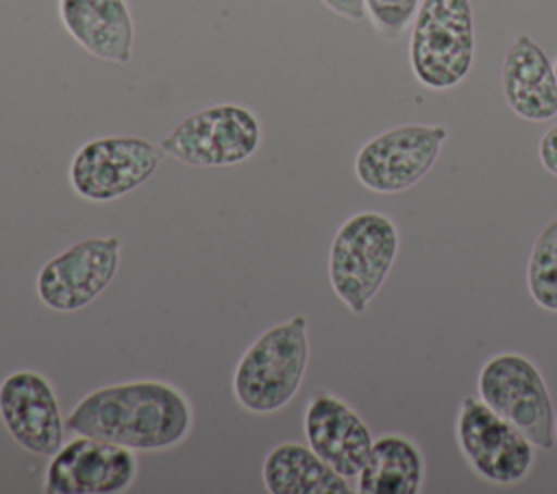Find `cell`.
I'll use <instances>...</instances> for the list:
<instances>
[{
	"label": "cell",
	"instance_id": "6da1fadb",
	"mask_svg": "<svg viewBox=\"0 0 557 494\" xmlns=\"http://www.w3.org/2000/svg\"><path fill=\"white\" fill-rule=\"evenodd\" d=\"M194 409L183 390L139 379L87 392L65 416V429L133 450H170L187 440Z\"/></svg>",
	"mask_w": 557,
	"mask_h": 494
},
{
	"label": "cell",
	"instance_id": "7a4b0ae2",
	"mask_svg": "<svg viewBox=\"0 0 557 494\" xmlns=\"http://www.w3.org/2000/svg\"><path fill=\"white\" fill-rule=\"evenodd\" d=\"M309 363V331L305 316H292L263 333L242 353L233 370V396L242 409L270 416L298 394Z\"/></svg>",
	"mask_w": 557,
	"mask_h": 494
},
{
	"label": "cell",
	"instance_id": "3957f363",
	"mask_svg": "<svg viewBox=\"0 0 557 494\" xmlns=\"http://www.w3.org/2000/svg\"><path fill=\"white\" fill-rule=\"evenodd\" d=\"M398 250L400 233L381 211H357L337 226L329 246V283L350 313L368 309Z\"/></svg>",
	"mask_w": 557,
	"mask_h": 494
},
{
	"label": "cell",
	"instance_id": "277c9868",
	"mask_svg": "<svg viewBox=\"0 0 557 494\" xmlns=\"http://www.w3.org/2000/svg\"><path fill=\"white\" fill-rule=\"evenodd\" d=\"M409 63L426 89L457 87L474 63L472 2L422 0L411 22Z\"/></svg>",
	"mask_w": 557,
	"mask_h": 494
},
{
	"label": "cell",
	"instance_id": "5b68a950",
	"mask_svg": "<svg viewBox=\"0 0 557 494\" xmlns=\"http://www.w3.org/2000/svg\"><path fill=\"white\" fill-rule=\"evenodd\" d=\"M479 398L535 448L555 446V405L540 368L520 353L490 357L476 376Z\"/></svg>",
	"mask_w": 557,
	"mask_h": 494
},
{
	"label": "cell",
	"instance_id": "8992f818",
	"mask_svg": "<svg viewBox=\"0 0 557 494\" xmlns=\"http://www.w3.org/2000/svg\"><path fill=\"white\" fill-rule=\"evenodd\" d=\"M263 128L244 104L220 102L183 118L161 141L165 157L189 168H228L248 161L261 146Z\"/></svg>",
	"mask_w": 557,
	"mask_h": 494
},
{
	"label": "cell",
	"instance_id": "52a82bcc",
	"mask_svg": "<svg viewBox=\"0 0 557 494\" xmlns=\"http://www.w3.org/2000/svg\"><path fill=\"white\" fill-rule=\"evenodd\" d=\"M165 152L137 135H104L85 141L72 157L67 181L87 202H111L141 187L161 165Z\"/></svg>",
	"mask_w": 557,
	"mask_h": 494
},
{
	"label": "cell",
	"instance_id": "ba28073f",
	"mask_svg": "<svg viewBox=\"0 0 557 494\" xmlns=\"http://www.w3.org/2000/svg\"><path fill=\"white\" fill-rule=\"evenodd\" d=\"M455 442L470 470L492 485L520 483L535 461V446L479 396L461 398Z\"/></svg>",
	"mask_w": 557,
	"mask_h": 494
},
{
	"label": "cell",
	"instance_id": "9c48e42d",
	"mask_svg": "<svg viewBox=\"0 0 557 494\" xmlns=\"http://www.w3.org/2000/svg\"><path fill=\"white\" fill-rule=\"evenodd\" d=\"M448 137L440 124H400L368 139L355 155L357 181L374 194H400L420 183Z\"/></svg>",
	"mask_w": 557,
	"mask_h": 494
},
{
	"label": "cell",
	"instance_id": "30bf717a",
	"mask_svg": "<svg viewBox=\"0 0 557 494\" xmlns=\"http://www.w3.org/2000/svg\"><path fill=\"white\" fill-rule=\"evenodd\" d=\"M120 257L122 242L115 235L78 239L39 268L37 298L52 311H81L113 283Z\"/></svg>",
	"mask_w": 557,
	"mask_h": 494
},
{
	"label": "cell",
	"instance_id": "8fae6325",
	"mask_svg": "<svg viewBox=\"0 0 557 494\" xmlns=\"http://www.w3.org/2000/svg\"><path fill=\"white\" fill-rule=\"evenodd\" d=\"M137 477L133 448L115 442L76 435L63 442L44 472L46 494H120Z\"/></svg>",
	"mask_w": 557,
	"mask_h": 494
},
{
	"label": "cell",
	"instance_id": "7c38bea8",
	"mask_svg": "<svg viewBox=\"0 0 557 494\" xmlns=\"http://www.w3.org/2000/svg\"><path fill=\"white\" fill-rule=\"evenodd\" d=\"M0 420L17 446L41 457L57 453L67 431L57 392L37 370H15L0 381Z\"/></svg>",
	"mask_w": 557,
	"mask_h": 494
},
{
	"label": "cell",
	"instance_id": "4fadbf2b",
	"mask_svg": "<svg viewBox=\"0 0 557 494\" xmlns=\"http://www.w3.org/2000/svg\"><path fill=\"white\" fill-rule=\"evenodd\" d=\"M302 429L307 444L348 481L359 474L374 442L363 418L331 392H318L309 398Z\"/></svg>",
	"mask_w": 557,
	"mask_h": 494
},
{
	"label": "cell",
	"instance_id": "5bb4252c",
	"mask_svg": "<svg viewBox=\"0 0 557 494\" xmlns=\"http://www.w3.org/2000/svg\"><path fill=\"white\" fill-rule=\"evenodd\" d=\"M500 85L505 102L518 118L546 122L557 115L555 63L531 35H518L505 52Z\"/></svg>",
	"mask_w": 557,
	"mask_h": 494
},
{
	"label": "cell",
	"instance_id": "9a60e30c",
	"mask_svg": "<svg viewBox=\"0 0 557 494\" xmlns=\"http://www.w3.org/2000/svg\"><path fill=\"white\" fill-rule=\"evenodd\" d=\"M59 22L91 57L115 65L131 61L135 24L126 0H59Z\"/></svg>",
	"mask_w": 557,
	"mask_h": 494
},
{
	"label": "cell",
	"instance_id": "2e32d148",
	"mask_svg": "<svg viewBox=\"0 0 557 494\" xmlns=\"http://www.w3.org/2000/svg\"><path fill=\"white\" fill-rule=\"evenodd\" d=\"M270 494H348L352 485L309 444L283 442L270 448L261 466Z\"/></svg>",
	"mask_w": 557,
	"mask_h": 494
},
{
	"label": "cell",
	"instance_id": "e0dca14e",
	"mask_svg": "<svg viewBox=\"0 0 557 494\" xmlns=\"http://www.w3.org/2000/svg\"><path fill=\"white\" fill-rule=\"evenodd\" d=\"M426 464L420 446L398 433L372 442L363 468L355 477L359 494H420Z\"/></svg>",
	"mask_w": 557,
	"mask_h": 494
},
{
	"label": "cell",
	"instance_id": "ac0fdd59",
	"mask_svg": "<svg viewBox=\"0 0 557 494\" xmlns=\"http://www.w3.org/2000/svg\"><path fill=\"white\" fill-rule=\"evenodd\" d=\"M527 289L535 305L557 313V218L535 235L527 259Z\"/></svg>",
	"mask_w": 557,
	"mask_h": 494
},
{
	"label": "cell",
	"instance_id": "d6986e66",
	"mask_svg": "<svg viewBox=\"0 0 557 494\" xmlns=\"http://www.w3.org/2000/svg\"><path fill=\"white\" fill-rule=\"evenodd\" d=\"M422 0H366V15L385 37H398L413 22Z\"/></svg>",
	"mask_w": 557,
	"mask_h": 494
},
{
	"label": "cell",
	"instance_id": "ffe728a7",
	"mask_svg": "<svg viewBox=\"0 0 557 494\" xmlns=\"http://www.w3.org/2000/svg\"><path fill=\"white\" fill-rule=\"evenodd\" d=\"M537 157L544 170L553 176H557V124H553L537 144Z\"/></svg>",
	"mask_w": 557,
	"mask_h": 494
},
{
	"label": "cell",
	"instance_id": "44dd1931",
	"mask_svg": "<svg viewBox=\"0 0 557 494\" xmlns=\"http://www.w3.org/2000/svg\"><path fill=\"white\" fill-rule=\"evenodd\" d=\"M324 7H329L333 13L359 22L366 17V0H322Z\"/></svg>",
	"mask_w": 557,
	"mask_h": 494
},
{
	"label": "cell",
	"instance_id": "7402d4cb",
	"mask_svg": "<svg viewBox=\"0 0 557 494\" xmlns=\"http://www.w3.org/2000/svg\"><path fill=\"white\" fill-rule=\"evenodd\" d=\"M555 444H557V413H555Z\"/></svg>",
	"mask_w": 557,
	"mask_h": 494
},
{
	"label": "cell",
	"instance_id": "603a6c76",
	"mask_svg": "<svg viewBox=\"0 0 557 494\" xmlns=\"http://www.w3.org/2000/svg\"><path fill=\"white\" fill-rule=\"evenodd\" d=\"M555 74H557V61H555Z\"/></svg>",
	"mask_w": 557,
	"mask_h": 494
}]
</instances>
